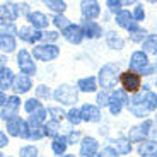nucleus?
Here are the masks:
<instances>
[{
    "label": "nucleus",
    "instance_id": "obj_1",
    "mask_svg": "<svg viewBox=\"0 0 157 157\" xmlns=\"http://www.w3.org/2000/svg\"><path fill=\"white\" fill-rule=\"evenodd\" d=\"M116 77H118V65H113V63H108L101 68L99 72V82H101V87L104 89H111V87L116 86Z\"/></svg>",
    "mask_w": 157,
    "mask_h": 157
},
{
    "label": "nucleus",
    "instance_id": "obj_2",
    "mask_svg": "<svg viewBox=\"0 0 157 157\" xmlns=\"http://www.w3.org/2000/svg\"><path fill=\"white\" fill-rule=\"evenodd\" d=\"M7 130H9V133L14 135V137H22V138L29 137V125H26V121L21 120L19 116H14L9 120Z\"/></svg>",
    "mask_w": 157,
    "mask_h": 157
},
{
    "label": "nucleus",
    "instance_id": "obj_3",
    "mask_svg": "<svg viewBox=\"0 0 157 157\" xmlns=\"http://www.w3.org/2000/svg\"><path fill=\"white\" fill-rule=\"evenodd\" d=\"M120 80H121V86H123V89H125V92H137V90L140 89L142 78H140V75L135 74L133 70H128V72H125V74H121Z\"/></svg>",
    "mask_w": 157,
    "mask_h": 157
},
{
    "label": "nucleus",
    "instance_id": "obj_4",
    "mask_svg": "<svg viewBox=\"0 0 157 157\" xmlns=\"http://www.w3.org/2000/svg\"><path fill=\"white\" fill-rule=\"evenodd\" d=\"M53 98L62 104H75L77 101V90L70 86H62L53 92Z\"/></svg>",
    "mask_w": 157,
    "mask_h": 157
},
{
    "label": "nucleus",
    "instance_id": "obj_5",
    "mask_svg": "<svg viewBox=\"0 0 157 157\" xmlns=\"http://www.w3.org/2000/svg\"><path fill=\"white\" fill-rule=\"evenodd\" d=\"M60 50L56 46H53V44H43V46H36L34 50H33V55H34V58L38 60H55L56 56H58Z\"/></svg>",
    "mask_w": 157,
    "mask_h": 157
},
{
    "label": "nucleus",
    "instance_id": "obj_6",
    "mask_svg": "<svg viewBox=\"0 0 157 157\" xmlns=\"http://www.w3.org/2000/svg\"><path fill=\"white\" fill-rule=\"evenodd\" d=\"M128 98H126V92L125 90H116L113 96H109V109L113 114H120L121 108L126 104Z\"/></svg>",
    "mask_w": 157,
    "mask_h": 157
},
{
    "label": "nucleus",
    "instance_id": "obj_7",
    "mask_svg": "<svg viewBox=\"0 0 157 157\" xmlns=\"http://www.w3.org/2000/svg\"><path fill=\"white\" fill-rule=\"evenodd\" d=\"M116 22L121 26V28L128 29V31H138L137 28V21H135V17L130 14L128 10H121V12H118L116 14Z\"/></svg>",
    "mask_w": 157,
    "mask_h": 157
},
{
    "label": "nucleus",
    "instance_id": "obj_8",
    "mask_svg": "<svg viewBox=\"0 0 157 157\" xmlns=\"http://www.w3.org/2000/svg\"><path fill=\"white\" fill-rule=\"evenodd\" d=\"M17 65H19V68L24 72V74H34L36 72V67H34V63H33L31 60V55H29L26 50H21L19 51V55H17Z\"/></svg>",
    "mask_w": 157,
    "mask_h": 157
},
{
    "label": "nucleus",
    "instance_id": "obj_9",
    "mask_svg": "<svg viewBox=\"0 0 157 157\" xmlns=\"http://www.w3.org/2000/svg\"><path fill=\"white\" fill-rule=\"evenodd\" d=\"M63 36H65L67 41H70V43H74V44H78L80 41H82V38H84V31H82L80 26L72 24L70 28H67L65 31H63Z\"/></svg>",
    "mask_w": 157,
    "mask_h": 157
},
{
    "label": "nucleus",
    "instance_id": "obj_10",
    "mask_svg": "<svg viewBox=\"0 0 157 157\" xmlns=\"http://www.w3.org/2000/svg\"><path fill=\"white\" fill-rule=\"evenodd\" d=\"M17 108H19V98H16V96L9 98L7 104H5V106H2V118L9 121V120H10V118H14V114L17 113Z\"/></svg>",
    "mask_w": 157,
    "mask_h": 157
},
{
    "label": "nucleus",
    "instance_id": "obj_11",
    "mask_svg": "<svg viewBox=\"0 0 157 157\" xmlns=\"http://www.w3.org/2000/svg\"><path fill=\"white\" fill-rule=\"evenodd\" d=\"M130 109H132V113L135 114V116L142 118L145 116L147 111H149V108L145 106V101H144V96H135L133 99H132V104H130Z\"/></svg>",
    "mask_w": 157,
    "mask_h": 157
},
{
    "label": "nucleus",
    "instance_id": "obj_12",
    "mask_svg": "<svg viewBox=\"0 0 157 157\" xmlns=\"http://www.w3.org/2000/svg\"><path fill=\"white\" fill-rule=\"evenodd\" d=\"M147 55L144 51H135L133 55H132V60H130V68L132 70H144L147 68Z\"/></svg>",
    "mask_w": 157,
    "mask_h": 157
},
{
    "label": "nucleus",
    "instance_id": "obj_13",
    "mask_svg": "<svg viewBox=\"0 0 157 157\" xmlns=\"http://www.w3.org/2000/svg\"><path fill=\"white\" fill-rule=\"evenodd\" d=\"M98 152V142L90 137H86L82 140V145H80V155L84 157H94Z\"/></svg>",
    "mask_w": 157,
    "mask_h": 157
},
{
    "label": "nucleus",
    "instance_id": "obj_14",
    "mask_svg": "<svg viewBox=\"0 0 157 157\" xmlns=\"http://www.w3.org/2000/svg\"><path fill=\"white\" fill-rule=\"evenodd\" d=\"M0 9H2V21H14L19 16V5L17 4L4 2Z\"/></svg>",
    "mask_w": 157,
    "mask_h": 157
},
{
    "label": "nucleus",
    "instance_id": "obj_15",
    "mask_svg": "<svg viewBox=\"0 0 157 157\" xmlns=\"http://www.w3.org/2000/svg\"><path fill=\"white\" fill-rule=\"evenodd\" d=\"M150 126H152V121H150V120H147L144 125L132 128V132H130V140H132V142H140L142 138L149 133V128H150Z\"/></svg>",
    "mask_w": 157,
    "mask_h": 157
},
{
    "label": "nucleus",
    "instance_id": "obj_16",
    "mask_svg": "<svg viewBox=\"0 0 157 157\" xmlns=\"http://www.w3.org/2000/svg\"><path fill=\"white\" fill-rule=\"evenodd\" d=\"M80 7H82V14L86 16V19H90V21L96 19L99 16V12H101L98 2H82Z\"/></svg>",
    "mask_w": 157,
    "mask_h": 157
},
{
    "label": "nucleus",
    "instance_id": "obj_17",
    "mask_svg": "<svg viewBox=\"0 0 157 157\" xmlns=\"http://www.w3.org/2000/svg\"><path fill=\"white\" fill-rule=\"evenodd\" d=\"M82 31H84V34H86L87 38H99V36H101V28L90 19H84L82 21Z\"/></svg>",
    "mask_w": 157,
    "mask_h": 157
},
{
    "label": "nucleus",
    "instance_id": "obj_18",
    "mask_svg": "<svg viewBox=\"0 0 157 157\" xmlns=\"http://www.w3.org/2000/svg\"><path fill=\"white\" fill-rule=\"evenodd\" d=\"M43 33H39V31H34V29L28 28V26H24V28H21L19 31V38L24 39V41H28V43H36L38 39L43 38Z\"/></svg>",
    "mask_w": 157,
    "mask_h": 157
},
{
    "label": "nucleus",
    "instance_id": "obj_19",
    "mask_svg": "<svg viewBox=\"0 0 157 157\" xmlns=\"http://www.w3.org/2000/svg\"><path fill=\"white\" fill-rule=\"evenodd\" d=\"M12 87H14V90H16L17 94H24V92H28L31 89V78L26 77V75H19V77L14 78Z\"/></svg>",
    "mask_w": 157,
    "mask_h": 157
},
{
    "label": "nucleus",
    "instance_id": "obj_20",
    "mask_svg": "<svg viewBox=\"0 0 157 157\" xmlns=\"http://www.w3.org/2000/svg\"><path fill=\"white\" fill-rule=\"evenodd\" d=\"M80 113H82L84 121H98L99 118H101L99 109L96 106H92V104H84L82 109H80Z\"/></svg>",
    "mask_w": 157,
    "mask_h": 157
},
{
    "label": "nucleus",
    "instance_id": "obj_21",
    "mask_svg": "<svg viewBox=\"0 0 157 157\" xmlns=\"http://www.w3.org/2000/svg\"><path fill=\"white\" fill-rule=\"evenodd\" d=\"M44 133H46V132H44L43 123L36 121L34 118H29V137L34 138V140H38V138H41Z\"/></svg>",
    "mask_w": 157,
    "mask_h": 157
},
{
    "label": "nucleus",
    "instance_id": "obj_22",
    "mask_svg": "<svg viewBox=\"0 0 157 157\" xmlns=\"http://www.w3.org/2000/svg\"><path fill=\"white\" fill-rule=\"evenodd\" d=\"M28 21L38 29H43L48 26V17L41 12H33V14H28Z\"/></svg>",
    "mask_w": 157,
    "mask_h": 157
},
{
    "label": "nucleus",
    "instance_id": "obj_23",
    "mask_svg": "<svg viewBox=\"0 0 157 157\" xmlns=\"http://www.w3.org/2000/svg\"><path fill=\"white\" fill-rule=\"evenodd\" d=\"M138 154L147 157H155L157 155V142H144L138 147Z\"/></svg>",
    "mask_w": 157,
    "mask_h": 157
},
{
    "label": "nucleus",
    "instance_id": "obj_24",
    "mask_svg": "<svg viewBox=\"0 0 157 157\" xmlns=\"http://www.w3.org/2000/svg\"><path fill=\"white\" fill-rule=\"evenodd\" d=\"M10 84H12V72L9 68L2 67V70H0V87H2V90L9 89Z\"/></svg>",
    "mask_w": 157,
    "mask_h": 157
},
{
    "label": "nucleus",
    "instance_id": "obj_25",
    "mask_svg": "<svg viewBox=\"0 0 157 157\" xmlns=\"http://www.w3.org/2000/svg\"><path fill=\"white\" fill-rule=\"evenodd\" d=\"M78 89L84 92H94L96 90V78L94 77H87L78 80Z\"/></svg>",
    "mask_w": 157,
    "mask_h": 157
},
{
    "label": "nucleus",
    "instance_id": "obj_26",
    "mask_svg": "<svg viewBox=\"0 0 157 157\" xmlns=\"http://www.w3.org/2000/svg\"><path fill=\"white\" fill-rule=\"evenodd\" d=\"M67 144H68V138L67 137H55L53 140V152L55 154H63L65 149H67Z\"/></svg>",
    "mask_w": 157,
    "mask_h": 157
},
{
    "label": "nucleus",
    "instance_id": "obj_27",
    "mask_svg": "<svg viewBox=\"0 0 157 157\" xmlns=\"http://www.w3.org/2000/svg\"><path fill=\"white\" fill-rule=\"evenodd\" d=\"M0 46H2V50L4 51H12L14 50V46H16V41H14V38L12 36H7V34H2L0 36Z\"/></svg>",
    "mask_w": 157,
    "mask_h": 157
},
{
    "label": "nucleus",
    "instance_id": "obj_28",
    "mask_svg": "<svg viewBox=\"0 0 157 157\" xmlns=\"http://www.w3.org/2000/svg\"><path fill=\"white\" fill-rule=\"evenodd\" d=\"M144 101H145V106L149 108V111H152V109L157 108V96H155V92H152V90H145Z\"/></svg>",
    "mask_w": 157,
    "mask_h": 157
},
{
    "label": "nucleus",
    "instance_id": "obj_29",
    "mask_svg": "<svg viewBox=\"0 0 157 157\" xmlns=\"http://www.w3.org/2000/svg\"><path fill=\"white\" fill-rule=\"evenodd\" d=\"M144 48H145L147 53H157V34H150L149 38L145 39V43H144Z\"/></svg>",
    "mask_w": 157,
    "mask_h": 157
},
{
    "label": "nucleus",
    "instance_id": "obj_30",
    "mask_svg": "<svg viewBox=\"0 0 157 157\" xmlns=\"http://www.w3.org/2000/svg\"><path fill=\"white\" fill-rule=\"evenodd\" d=\"M108 44H109L111 48H116V50H120V48H123L125 41H123V39L116 34V33H108Z\"/></svg>",
    "mask_w": 157,
    "mask_h": 157
},
{
    "label": "nucleus",
    "instance_id": "obj_31",
    "mask_svg": "<svg viewBox=\"0 0 157 157\" xmlns=\"http://www.w3.org/2000/svg\"><path fill=\"white\" fill-rule=\"evenodd\" d=\"M114 147H116V150L120 154H128L130 150H132L130 142L125 140V138H118V140H114Z\"/></svg>",
    "mask_w": 157,
    "mask_h": 157
},
{
    "label": "nucleus",
    "instance_id": "obj_32",
    "mask_svg": "<svg viewBox=\"0 0 157 157\" xmlns=\"http://www.w3.org/2000/svg\"><path fill=\"white\" fill-rule=\"evenodd\" d=\"M44 5H48L51 10H56V12H63L67 9V4L62 2V0H44Z\"/></svg>",
    "mask_w": 157,
    "mask_h": 157
},
{
    "label": "nucleus",
    "instance_id": "obj_33",
    "mask_svg": "<svg viewBox=\"0 0 157 157\" xmlns=\"http://www.w3.org/2000/svg\"><path fill=\"white\" fill-rule=\"evenodd\" d=\"M67 116H68V121L74 123V125H78V123L82 121V113H80L78 109H75V108H74V109L68 111Z\"/></svg>",
    "mask_w": 157,
    "mask_h": 157
},
{
    "label": "nucleus",
    "instance_id": "obj_34",
    "mask_svg": "<svg viewBox=\"0 0 157 157\" xmlns=\"http://www.w3.org/2000/svg\"><path fill=\"white\" fill-rule=\"evenodd\" d=\"M53 22H55V26H56V28L63 29V31H65V29H67V28H70V26H72V24L68 22V19H67V17L60 16V14H58V16L55 17V19H53Z\"/></svg>",
    "mask_w": 157,
    "mask_h": 157
},
{
    "label": "nucleus",
    "instance_id": "obj_35",
    "mask_svg": "<svg viewBox=\"0 0 157 157\" xmlns=\"http://www.w3.org/2000/svg\"><path fill=\"white\" fill-rule=\"evenodd\" d=\"M0 26H2V34L10 36V34H16V33H17V29H16L14 24H9V22H5V21H2ZM17 34H19V33H17Z\"/></svg>",
    "mask_w": 157,
    "mask_h": 157
},
{
    "label": "nucleus",
    "instance_id": "obj_36",
    "mask_svg": "<svg viewBox=\"0 0 157 157\" xmlns=\"http://www.w3.org/2000/svg\"><path fill=\"white\" fill-rule=\"evenodd\" d=\"M41 109V104H39V101H36V99H28L26 101V111L28 113H36V111Z\"/></svg>",
    "mask_w": 157,
    "mask_h": 157
},
{
    "label": "nucleus",
    "instance_id": "obj_37",
    "mask_svg": "<svg viewBox=\"0 0 157 157\" xmlns=\"http://www.w3.org/2000/svg\"><path fill=\"white\" fill-rule=\"evenodd\" d=\"M38 152H36L34 147H22L21 149V157H36Z\"/></svg>",
    "mask_w": 157,
    "mask_h": 157
},
{
    "label": "nucleus",
    "instance_id": "obj_38",
    "mask_svg": "<svg viewBox=\"0 0 157 157\" xmlns=\"http://www.w3.org/2000/svg\"><path fill=\"white\" fill-rule=\"evenodd\" d=\"M128 2H120V0H108V7L111 9V10H116V12H121L120 10V7L121 5H126Z\"/></svg>",
    "mask_w": 157,
    "mask_h": 157
},
{
    "label": "nucleus",
    "instance_id": "obj_39",
    "mask_svg": "<svg viewBox=\"0 0 157 157\" xmlns=\"http://www.w3.org/2000/svg\"><path fill=\"white\" fill-rule=\"evenodd\" d=\"M51 113V118H53V121H60L63 118V111L62 109H58V108H50L48 109Z\"/></svg>",
    "mask_w": 157,
    "mask_h": 157
},
{
    "label": "nucleus",
    "instance_id": "obj_40",
    "mask_svg": "<svg viewBox=\"0 0 157 157\" xmlns=\"http://www.w3.org/2000/svg\"><path fill=\"white\" fill-rule=\"evenodd\" d=\"M44 132H46V135H50V137H55L56 135V121H50L46 126H44Z\"/></svg>",
    "mask_w": 157,
    "mask_h": 157
},
{
    "label": "nucleus",
    "instance_id": "obj_41",
    "mask_svg": "<svg viewBox=\"0 0 157 157\" xmlns=\"http://www.w3.org/2000/svg\"><path fill=\"white\" fill-rule=\"evenodd\" d=\"M145 29H138V31H135V33H132V39L133 41H142V39L145 38Z\"/></svg>",
    "mask_w": 157,
    "mask_h": 157
},
{
    "label": "nucleus",
    "instance_id": "obj_42",
    "mask_svg": "<svg viewBox=\"0 0 157 157\" xmlns=\"http://www.w3.org/2000/svg\"><path fill=\"white\" fill-rule=\"evenodd\" d=\"M144 16H145V14H144V9H142V5H137V7H135V10H133V17H135V21H142L144 19Z\"/></svg>",
    "mask_w": 157,
    "mask_h": 157
},
{
    "label": "nucleus",
    "instance_id": "obj_43",
    "mask_svg": "<svg viewBox=\"0 0 157 157\" xmlns=\"http://www.w3.org/2000/svg\"><path fill=\"white\" fill-rule=\"evenodd\" d=\"M36 92H38V96H43V98H48V96L51 94L50 89H48V87H44V86H39L38 89H36Z\"/></svg>",
    "mask_w": 157,
    "mask_h": 157
},
{
    "label": "nucleus",
    "instance_id": "obj_44",
    "mask_svg": "<svg viewBox=\"0 0 157 157\" xmlns=\"http://www.w3.org/2000/svg\"><path fill=\"white\" fill-rule=\"evenodd\" d=\"M101 155H102V157H118V155H116V152H114V150L111 149V147H106V149L102 150Z\"/></svg>",
    "mask_w": 157,
    "mask_h": 157
},
{
    "label": "nucleus",
    "instance_id": "obj_45",
    "mask_svg": "<svg viewBox=\"0 0 157 157\" xmlns=\"http://www.w3.org/2000/svg\"><path fill=\"white\" fill-rule=\"evenodd\" d=\"M98 102L101 104V106H106V104H109V98H108L106 94H99L98 96Z\"/></svg>",
    "mask_w": 157,
    "mask_h": 157
},
{
    "label": "nucleus",
    "instance_id": "obj_46",
    "mask_svg": "<svg viewBox=\"0 0 157 157\" xmlns=\"http://www.w3.org/2000/svg\"><path fill=\"white\" fill-rule=\"evenodd\" d=\"M44 39H48V41H55L56 38H58V33H53V31H50V33H46V34L43 36Z\"/></svg>",
    "mask_w": 157,
    "mask_h": 157
},
{
    "label": "nucleus",
    "instance_id": "obj_47",
    "mask_svg": "<svg viewBox=\"0 0 157 157\" xmlns=\"http://www.w3.org/2000/svg\"><path fill=\"white\" fill-rule=\"evenodd\" d=\"M9 144L7 137H5V133H0V147H5Z\"/></svg>",
    "mask_w": 157,
    "mask_h": 157
},
{
    "label": "nucleus",
    "instance_id": "obj_48",
    "mask_svg": "<svg viewBox=\"0 0 157 157\" xmlns=\"http://www.w3.org/2000/svg\"><path fill=\"white\" fill-rule=\"evenodd\" d=\"M154 70H155V67H147V68H144V70H142V75H150Z\"/></svg>",
    "mask_w": 157,
    "mask_h": 157
},
{
    "label": "nucleus",
    "instance_id": "obj_49",
    "mask_svg": "<svg viewBox=\"0 0 157 157\" xmlns=\"http://www.w3.org/2000/svg\"><path fill=\"white\" fill-rule=\"evenodd\" d=\"M78 138V133H72L70 137H68V140H72V144H74V140H77ZM68 144H70V142H68Z\"/></svg>",
    "mask_w": 157,
    "mask_h": 157
},
{
    "label": "nucleus",
    "instance_id": "obj_50",
    "mask_svg": "<svg viewBox=\"0 0 157 157\" xmlns=\"http://www.w3.org/2000/svg\"><path fill=\"white\" fill-rule=\"evenodd\" d=\"M63 157H74V155H63Z\"/></svg>",
    "mask_w": 157,
    "mask_h": 157
}]
</instances>
